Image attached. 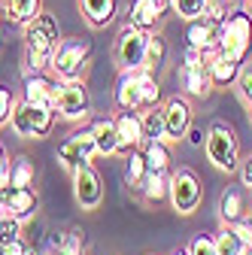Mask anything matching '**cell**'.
I'll return each mask as SVG.
<instances>
[{"label":"cell","instance_id":"1","mask_svg":"<svg viewBox=\"0 0 252 255\" xmlns=\"http://www.w3.org/2000/svg\"><path fill=\"white\" fill-rule=\"evenodd\" d=\"M24 27V73H49L55 49L61 43V27L52 12H40Z\"/></svg>","mask_w":252,"mask_h":255},{"label":"cell","instance_id":"2","mask_svg":"<svg viewBox=\"0 0 252 255\" xmlns=\"http://www.w3.org/2000/svg\"><path fill=\"white\" fill-rule=\"evenodd\" d=\"M204 152L210 158V164L222 173H237L240 170V140L234 134V128L225 122H213L207 128V140H204Z\"/></svg>","mask_w":252,"mask_h":255},{"label":"cell","instance_id":"3","mask_svg":"<svg viewBox=\"0 0 252 255\" xmlns=\"http://www.w3.org/2000/svg\"><path fill=\"white\" fill-rule=\"evenodd\" d=\"M252 49V12L246 9H234L222 18V30H219V52L234 58V61H246Z\"/></svg>","mask_w":252,"mask_h":255},{"label":"cell","instance_id":"4","mask_svg":"<svg viewBox=\"0 0 252 255\" xmlns=\"http://www.w3.org/2000/svg\"><path fill=\"white\" fill-rule=\"evenodd\" d=\"M91 40L85 37H70V40H61L52 58V67L49 73L55 79H82L88 61H91Z\"/></svg>","mask_w":252,"mask_h":255},{"label":"cell","instance_id":"5","mask_svg":"<svg viewBox=\"0 0 252 255\" xmlns=\"http://www.w3.org/2000/svg\"><path fill=\"white\" fill-rule=\"evenodd\" d=\"M55 110H58V119H64L70 125L85 122L91 116V94H88L85 79H58Z\"/></svg>","mask_w":252,"mask_h":255},{"label":"cell","instance_id":"6","mask_svg":"<svg viewBox=\"0 0 252 255\" xmlns=\"http://www.w3.org/2000/svg\"><path fill=\"white\" fill-rule=\"evenodd\" d=\"M58 122V110H43V107H30L27 101H18L9 119V128L15 131V137L24 140H43L55 131Z\"/></svg>","mask_w":252,"mask_h":255},{"label":"cell","instance_id":"7","mask_svg":"<svg viewBox=\"0 0 252 255\" xmlns=\"http://www.w3.org/2000/svg\"><path fill=\"white\" fill-rule=\"evenodd\" d=\"M204 204V185L192 167H179L170 173V207L179 216H192Z\"/></svg>","mask_w":252,"mask_h":255},{"label":"cell","instance_id":"8","mask_svg":"<svg viewBox=\"0 0 252 255\" xmlns=\"http://www.w3.org/2000/svg\"><path fill=\"white\" fill-rule=\"evenodd\" d=\"M149 46V34L134 24H125L116 37L113 46V58L119 64V70H143V55Z\"/></svg>","mask_w":252,"mask_h":255},{"label":"cell","instance_id":"9","mask_svg":"<svg viewBox=\"0 0 252 255\" xmlns=\"http://www.w3.org/2000/svg\"><path fill=\"white\" fill-rule=\"evenodd\" d=\"M182 88L185 98H207L213 91V79H210V67H207V55L195 46H188L182 55Z\"/></svg>","mask_w":252,"mask_h":255},{"label":"cell","instance_id":"10","mask_svg":"<svg viewBox=\"0 0 252 255\" xmlns=\"http://www.w3.org/2000/svg\"><path fill=\"white\" fill-rule=\"evenodd\" d=\"M94 155H98V146H94V134H91V128H82V131H73L64 143L58 146L55 161L64 167L67 173H73L76 167L91 164V161H94Z\"/></svg>","mask_w":252,"mask_h":255},{"label":"cell","instance_id":"11","mask_svg":"<svg viewBox=\"0 0 252 255\" xmlns=\"http://www.w3.org/2000/svg\"><path fill=\"white\" fill-rule=\"evenodd\" d=\"M70 176H73V198H76V204L82 210H88V213L101 210L107 191H104V179H101L98 170H94V164H82Z\"/></svg>","mask_w":252,"mask_h":255},{"label":"cell","instance_id":"12","mask_svg":"<svg viewBox=\"0 0 252 255\" xmlns=\"http://www.w3.org/2000/svg\"><path fill=\"white\" fill-rule=\"evenodd\" d=\"M161 113H164V131H167V143H179L185 140L188 128L195 125V110H192V101L185 94H173L161 104Z\"/></svg>","mask_w":252,"mask_h":255},{"label":"cell","instance_id":"13","mask_svg":"<svg viewBox=\"0 0 252 255\" xmlns=\"http://www.w3.org/2000/svg\"><path fill=\"white\" fill-rule=\"evenodd\" d=\"M55 85H58V79L49 73H24L21 101H27L30 107L55 110Z\"/></svg>","mask_w":252,"mask_h":255},{"label":"cell","instance_id":"14","mask_svg":"<svg viewBox=\"0 0 252 255\" xmlns=\"http://www.w3.org/2000/svg\"><path fill=\"white\" fill-rule=\"evenodd\" d=\"M219 30H222V21H219V18L201 15L195 21H188L185 40H188V46H195L204 55H210V52H219Z\"/></svg>","mask_w":252,"mask_h":255},{"label":"cell","instance_id":"15","mask_svg":"<svg viewBox=\"0 0 252 255\" xmlns=\"http://www.w3.org/2000/svg\"><path fill=\"white\" fill-rule=\"evenodd\" d=\"M252 210L249 204V188L240 182V185H228L222 191V198H219V219H222V225H237L240 219H246Z\"/></svg>","mask_w":252,"mask_h":255},{"label":"cell","instance_id":"16","mask_svg":"<svg viewBox=\"0 0 252 255\" xmlns=\"http://www.w3.org/2000/svg\"><path fill=\"white\" fill-rule=\"evenodd\" d=\"M0 195H3V201H6L9 216H15L18 222H30V219L40 213V195H37V188H15V185H6Z\"/></svg>","mask_w":252,"mask_h":255},{"label":"cell","instance_id":"17","mask_svg":"<svg viewBox=\"0 0 252 255\" xmlns=\"http://www.w3.org/2000/svg\"><path fill=\"white\" fill-rule=\"evenodd\" d=\"M116 128H119V155H128L131 149L143 146V119L137 110H119Z\"/></svg>","mask_w":252,"mask_h":255},{"label":"cell","instance_id":"18","mask_svg":"<svg viewBox=\"0 0 252 255\" xmlns=\"http://www.w3.org/2000/svg\"><path fill=\"white\" fill-rule=\"evenodd\" d=\"M164 12H167L164 0H131V6H128V24L146 30V34H155V27L161 24Z\"/></svg>","mask_w":252,"mask_h":255},{"label":"cell","instance_id":"19","mask_svg":"<svg viewBox=\"0 0 252 255\" xmlns=\"http://www.w3.org/2000/svg\"><path fill=\"white\" fill-rule=\"evenodd\" d=\"M113 104L116 110H143L140 104V70H122L113 88Z\"/></svg>","mask_w":252,"mask_h":255},{"label":"cell","instance_id":"20","mask_svg":"<svg viewBox=\"0 0 252 255\" xmlns=\"http://www.w3.org/2000/svg\"><path fill=\"white\" fill-rule=\"evenodd\" d=\"M207 67H210V79H213V88H228L237 82V73H240V61L222 55V52H210L207 55Z\"/></svg>","mask_w":252,"mask_h":255},{"label":"cell","instance_id":"21","mask_svg":"<svg viewBox=\"0 0 252 255\" xmlns=\"http://www.w3.org/2000/svg\"><path fill=\"white\" fill-rule=\"evenodd\" d=\"M91 134H94L98 155H104V158L119 155V128H116V116L94 119V122H91Z\"/></svg>","mask_w":252,"mask_h":255},{"label":"cell","instance_id":"22","mask_svg":"<svg viewBox=\"0 0 252 255\" xmlns=\"http://www.w3.org/2000/svg\"><path fill=\"white\" fill-rule=\"evenodd\" d=\"M116 9H119V0H79L82 18H85L91 27H98V30L107 27V24H113Z\"/></svg>","mask_w":252,"mask_h":255},{"label":"cell","instance_id":"23","mask_svg":"<svg viewBox=\"0 0 252 255\" xmlns=\"http://www.w3.org/2000/svg\"><path fill=\"white\" fill-rule=\"evenodd\" d=\"M140 152H143V158H146V167H149V173H167L170 170V146H167V140H146L143 146H140Z\"/></svg>","mask_w":252,"mask_h":255},{"label":"cell","instance_id":"24","mask_svg":"<svg viewBox=\"0 0 252 255\" xmlns=\"http://www.w3.org/2000/svg\"><path fill=\"white\" fill-rule=\"evenodd\" d=\"M167 40L161 34H149V46H146V55H143V70L152 73V76H158L164 67H167Z\"/></svg>","mask_w":252,"mask_h":255},{"label":"cell","instance_id":"25","mask_svg":"<svg viewBox=\"0 0 252 255\" xmlns=\"http://www.w3.org/2000/svg\"><path fill=\"white\" fill-rule=\"evenodd\" d=\"M149 179V167H146V158L140 149H131L128 155H125V182H128V188L134 191V195H140V188L146 185Z\"/></svg>","mask_w":252,"mask_h":255},{"label":"cell","instance_id":"26","mask_svg":"<svg viewBox=\"0 0 252 255\" xmlns=\"http://www.w3.org/2000/svg\"><path fill=\"white\" fill-rule=\"evenodd\" d=\"M140 201L149 207H158L170 201V173H149L146 185L140 188Z\"/></svg>","mask_w":252,"mask_h":255},{"label":"cell","instance_id":"27","mask_svg":"<svg viewBox=\"0 0 252 255\" xmlns=\"http://www.w3.org/2000/svg\"><path fill=\"white\" fill-rule=\"evenodd\" d=\"M34 179H37V167L27 155H15L9 161V185L15 188H34Z\"/></svg>","mask_w":252,"mask_h":255},{"label":"cell","instance_id":"28","mask_svg":"<svg viewBox=\"0 0 252 255\" xmlns=\"http://www.w3.org/2000/svg\"><path fill=\"white\" fill-rule=\"evenodd\" d=\"M43 12V0H6V21L27 24Z\"/></svg>","mask_w":252,"mask_h":255},{"label":"cell","instance_id":"29","mask_svg":"<svg viewBox=\"0 0 252 255\" xmlns=\"http://www.w3.org/2000/svg\"><path fill=\"white\" fill-rule=\"evenodd\" d=\"M140 119H143V143H146V140H167V131H164V113H161V107L140 110Z\"/></svg>","mask_w":252,"mask_h":255},{"label":"cell","instance_id":"30","mask_svg":"<svg viewBox=\"0 0 252 255\" xmlns=\"http://www.w3.org/2000/svg\"><path fill=\"white\" fill-rule=\"evenodd\" d=\"M213 240H216V255H243L246 252V243L237 237V231L231 225H222Z\"/></svg>","mask_w":252,"mask_h":255},{"label":"cell","instance_id":"31","mask_svg":"<svg viewBox=\"0 0 252 255\" xmlns=\"http://www.w3.org/2000/svg\"><path fill=\"white\" fill-rule=\"evenodd\" d=\"M140 104H143V110L161 104V85H158V76H152V73H146V70H140Z\"/></svg>","mask_w":252,"mask_h":255},{"label":"cell","instance_id":"32","mask_svg":"<svg viewBox=\"0 0 252 255\" xmlns=\"http://www.w3.org/2000/svg\"><path fill=\"white\" fill-rule=\"evenodd\" d=\"M210 0H170V9L182 18V21H195L207 12Z\"/></svg>","mask_w":252,"mask_h":255},{"label":"cell","instance_id":"33","mask_svg":"<svg viewBox=\"0 0 252 255\" xmlns=\"http://www.w3.org/2000/svg\"><path fill=\"white\" fill-rule=\"evenodd\" d=\"M237 91H240V98L249 104L252 101V61H243L240 64V73H237Z\"/></svg>","mask_w":252,"mask_h":255},{"label":"cell","instance_id":"34","mask_svg":"<svg viewBox=\"0 0 252 255\" xmlns=\"http://www.w3.org/2000/svg\"><path fill=\"white\" fill-rule=\"evenodd\" d=\"M15 94H12V88H6V85H0V128H6L9 125V119H12V110H15Z\"/></svg>","mask_w":252,"mask_h":255},{"label":"cell","instance_id":"35","mask_svg":"<svg viewBox=\"0 0 252 255\" xmlns=\"http://www.w3.org/2000/svg\"><path fill=\"white\" fill-rule=\"evenodd\" d=\"M188 255H216V240L210 234H198L188 243Z\"/></svg>","mask_w":252,"mask_h":255},{"label":"cell","instance_id":"36","mask_svg":"<svg viewBox=\"0 0 252 255\" xmlns=\"http://www.w3.org/2000/svg\"><path fill=\"white\" fill-rule=\"evenodd\" d=\"M21 225L15 216H3L0 219V240H12V237H21Z\"/></svg>","mask_w":252,"mask_h":255},{"label":"cell","instance_id":"37","mask_svg":"<svg viewBox=\"0 0 252 255\" xmlns=\"http://www.w3.org/2000/svg\"><path fill=\"white\" fill-rule=\"evenodd\" d=\"M231 228L237 231V237H240L246 246H252V219H249V216H246V219H240L237 225H231Z\"/></svg>","mask_w":252,"mask_h":255},{"label":"cell","instance_id":"38","mask_svg":"<svg viewBox=\"0 0 252 255\" xmlns=\"http://www.w3.org/2000/svg\"><path fill=\"white\" fill-rule=\"evenodd\" d=\"M9 185V158H6V149L0 143V191Z\"/></svg>","mask_w":252,"mask_h":255},{"label":"cell","instance_id":"39","mask_svg":"<svg viewBox=\"0 0 252 255\" xmlns=\"http://www.w3.org/2000/svg\"><path fill=\"white\" fill-rule=\"evenodd\" d=\"M185 140H188V146H195V149H201V146H204V140H207V131H204V128H188V134H185Z\"/></svg>","mask_w":252,"mask_h":255},{"label":"cell","instance_id":"40","mask_svg":"<svg viewBox=\"0 0 252 255\" xmlns=\"http://www.w3.org/2000/svg\"><path fill=\"white\" fill-rule=\"evenodd\" d=\"M240 182L252 191V155L246 158V161H240Z\"/></svg>","mask_w":252,"mask_h":255},{"label":"cell","instance_id":"41","mask_svg":"<svg viewBox=\"0 0 252 255\" xmlns=\"http://www.w3.org/2000/svg\"><path fill=\"white\" fill-rule=\"evenodd\" d=\"M3 216H9V210H6V201H3V195H0V219Z\"/></svg>","mask_w":252,"mask_h":255},{"label":"cell","instance_id":"42","mask_svg":"<svg viewBox=\"0 0 252 255\" xmlns=\"http://www.w3.org/2000/svg\"><path fill=\"white\" fill-rule=\"evenodd\" d=\"M0 18H6V0H0Z\"/></svg>","mask_w":252,"mask_h":255},{"label":"cell","instance_id":"43","mask_svg":"<svg viewBox=\"0 0 252 255\" xmlns=\"http://www.w3.org/2000/svg\"><path fill=\"white\" fill-rule=\"evenodd\" d=\"M173 255H188V249H176V252H173Z\"/></svg>","mask_w":252,"mask_h":255},{"label":"cell","instance_id":"44","mask_svg":"<svg viewBox=\"0 0 252 255\" xmlns=\"http://www.w3.org/2000/svg\"><path fill=\"white\" fill-rule=\"evenodd\" d=\"M246 107H249V119H252V101H249V104H246Z\"/></svg>","mask_w":252,"mask_h":255},{"label":"cell","instance_id":"45","mask_svg":"<svg viewBox=\"0 0 252 255\" xmlns=\"http://www.w3.org/2000/svg\"><path fill=\"white\" fill-rule=\"evenodd\" d=\"M243 255H252V246H246V252H243Z\"/></svg>","mask_w":252,"mask_h":255},{"label":"cell","instance_id":"46","mask_svg":"<svg viewBox=\"0 0 252 255\" xmlns=\"http://www.w3.org/2000/svg\"><path fill=\"white\" fill-rule=\"evenodd\" d=\"M164 3H167V9H170V0H164Z\"/></svg>","mask_w":252,"mask_h":255},{"label":"cell","instance_id":"47","mask_svg":"<svg viewBox=\"0 0 252 255\" xmlns=\"http://www.w3.org/2000/svg\"><path fill=\"white\" fill-rule=\"evenodd\" d=\"M0 46H3V37H0Z\"/></svg>","mask_w":252,"mask_h":255},{"label":"cell","instance_id":"48","mask_svg":"<svg viewBox=\"0 0 252 255\" xmlns=\"http://www.w3.org/2000/svg\"><path fill=\"white\" fill-rule=\"evenodd\" d=\"M225 3H228V0H225Z\"/></svg>","mask_w":252,"mask_h":255}]
</instances>
